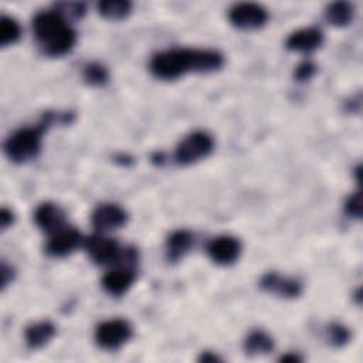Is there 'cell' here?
I'll list each match as a JSON object with an SVG mask.
<instances>
[{"label":"cell","instance_id":"6da1fadb","mask_svg":"<svg viewBox=\"0 0 363 363\" xmlns=\"http://www.w3.org/2000/svg\"><path fill=\"white\" fill-rule=\"evenodd\" d=\"M224 57L214 50L177 48L156 54L150 61L152 74L164 81H173L187 72H213L223 67Z\"/></svg>","mask_w":363,"mask_h":363},{"label":"cell","instance_id":"7a4b0ae2","mask_svg":"<svg viewBox=\"0 0 363 363\" xmlns=\"http://www.w3.org/2000/svg\"><path fill=\"white\" fill-rule=\"evenodd\" d=\"M33 30L43 51L51 57L65 55L77 41V33L55 10L38 13L33 20Z\"/></svg>","mask_w":363,"mask_h":363},{"label":"cell","instance_id":"3957f363","mask_svg":"<svg viewBox=\"0 0 363 363\" xmlns=\"http://www.w3.org/2000/svg\"><path fill=\"white\" fill-rule=\"evenodd\" d=\"M54 116L47 113L44 121L34 128H23L10 135L4 143V152L7 157L16 163H26L34 159L41 149L43 133L45 128L52 123Z\"/></svg>","mask_w":363,"mask_h":363},{"label":"cell","instance_id":"277c9868","mask_svg":"<svg viewBox=\"0 0 363 363\" xmlns=\"http://www.w3.org/2000/svg\"><path fill=\"white\" fill-rule=\"evenodd\" d=\"M214 147L213 138L201 130L187 135L176 147L174 159L179 164H193L207 157Z\"/></svg>","mask_w":363,"mask_h":363},{"label":"cell","instance_id":"5b68a950","mask_svg":"<svg viewBox=\"0 0 363 363\" xmlns=\"http://www.w3.org/2000/svg\"><path fill=\"white\" fill-rule=\"evenodd\" d=\"M84 247L89 258L98 265H108L121 261L125 250L119 247L118 241L104 235V233L88 237Z\"/></svg>","mask_w":363,"mask_h":363},{"label":"cell","instance_id":"8992f818","mask_svg":"<svg viewBox=\"0 0 363 363\" xmlns=\"http://www.w3.org/2000/svg\"><path fill=\"white\" fill-rule=\"evenodd\" d=\"M132 337V326L123 319H111L95 330V342L105 350H116Z\"/></svg>","mask_w":363,"mask_h":363},{"label":"cell","instance_id":"52a82bcc","mask_svg":"<svg viewBox=\"0 0 363 363\" xmlns=\"http://www.w3.org/2000/svg\"><path fill=\"white\" fill-rule=\"evenodd\" d=\"M230 23L241 30H257L261 28L267 20V10L255 3H240L231 7L228 13Z\"/></svg>","mask_w":363,"mask_h":363},{"label":"cell","instance_id":"ba28073f","mask_svg":"<svg viewBox=\"0 0 363 363\" xmlns=\"http://www.w3.org/2000/svg\"><path fill=\"white\" fill-rule=\"evenodd\" d=\"M82 242L79 231L74 227L64 225L62 228L50 234V238L45 245V251L51 257H65L74 252Z\"/></svg>","mask_w":363,"mask_h":363},{"label":"cell","instance_id":"9c48e42d","mask_svg":"<svg viewBox=\"0 0 363 363\" xmlns=\"http://www.w3.org/2000/svg\"><path fill=\"white\" fill-rule=\"evenodd\" d=\"M92 224L96 231L108 233L126 224V211L116 204H101L92 213Z\"/></svg>","mask_w":363,"mask_h":363},{"label":"cell","instance_id":"30bf717a","mask_svg":"<svg viewBox=\"0 0 363 363\" xmlns=\"http://www.w3.org/2000/svg\"><path fill=\"white\" fill-rule=\"evenodd\" d=\"M241 251V244L235 237L220 235L213 238L207 245L208 257L218 265L233 264Z\"/></svg>","mask_w":363,"mask_h":363},{"label":"cell","instance_id":"8fae6325","mask_svg":"<svg viewBox=\"0 0 363 363\" xmlns=\"http://www.w3.org/2000/svg\"><path fill=\"white\" fill-rule=\"evenodd\" d=\"M259 285L265 292L281 298H296L302 292V284L298 279L282 277L277 272L265 274L261 278Z\"/></svg>","mask_w":363,"mask_h":363},{"label":"cell","instance_id":"7c38bea8","mask_svg":"<svg viewBox=\"0 0 363 363\" xmlns=\"http://www.w3.org/2000/svg\"><path fill=\"white\" fill-rule=\"evenodd\" d=\"M322 41H323L322 31L315 27H308V28L296 30L292 34H289L285 45L289 51L312 52L322 44Z\"/></svg>","mask_w":363,"mask_h":363},{"label":"cell","instance_id":"4fadbf2b","mask_svg":"<svg viewBox=\"0 0 363 363\" xmlns=\"http://www.w3.org/2000/svg\"><path fill=\"white\" fill-rule=\"evenodd\" d=\"M135 271L129 265H122L119 268L108 271L102 278V286L111 295L119 296L125 294L135 282Z\"/></svg>","mask_w":363,"mask_h":363},{"label":"cell","instance_id":"5bb4252c","mask_svg":"<svg viewBox=\"0 0 363 363\" xmlns=\"http://www.w3.org/2000/svg\"><path fill=\"white\" fill-rule=\"evenodd\" d=\"M34 220L43 231L52 234L65 225V213L54 203H43L35 210Z\"/></svg>","mask_w":363,"mask_h":363},{"label":"cell","instance_id":"9a60e30c","mask_svg":"<svg viewBox=\"0 0 363 363\" xmlns=\"http://www.w3.org/2000/svg\"><path fill=\"white\" fill-rule=\"evenodd\" d=\"M55 335V326L50 320H40L27 326L24 332L26 343L31 349L44 347Z\"/></svg>","mask_w":363,"mask_h":363},{"label":"cell","instance_id":"2e32d148","mask_svg":"<svg viewBox=\"0 0 363 363\" xmlns=\"http://www.w3.org/2000/svg\"><path fill=\"white\" fill-rule=\"evenodd\" d=\"M191 245H193V235H191L190 231L177 230V231L172 233L167 238V242H166L167 258L172 262L179 261L180 258H183L189 252Z\"/></svg>","mask_w":363,"mask_h":363},{"label":"cell","instance_id":"e0dca14e","mask_svg":"<svg viewBox=\"0 0 363 363\" xmlns=\"http://www.w3.org/2000/svg\"><path fill=\"white\" fill-rule=\"evenodd\" d=\"M274 347L272 337L264 330H252L244 340V350L247 354H264Z\"/></svg>","mask_w":363,"mask_h":363},{"label":"cell","instance_id":"ac0fdd59","mask_svg":"<svg viewBox=\"0 0 363 363\" xmlns=\"http://www.w3.org/2000/svg\"><path fill=\"white\" fill-rule=\"evenodd\" d=\"M325 18L329 24L336 27L347 26L353 18V6L346 1H336L326 7Z\"/></svg>","mask_w":363,"mask_h":363},{"label":"cell","instance_id":"d6986e66","mask_svg":"<svg viewBox=\"0 0 363 363\" xmlns=\"http://www.w3.org/2000/svg\"><path fill=\"white\" fill-rule=\"evenodd\" d=\"M130 10H132V3L126 0H106L98 4L99 14L104 18L112 20V21L126 18L130 14Z\"/></svg>","mask_w":363,"mask_h":363},{"label":"cell","instance_id":"ffe728a7","mask_svg":"<svg viewBox=\"0 0 363 363\" xmlns=\"http://www.w3.org/2000/svg\"><path fill=\"white\" fill-rule=\"evenodd\" d=\"M21 35V28L20 24L9 17V16H3L0 20V44L3 47L14 44Z\"/></svg>","mask_w":363,"mask_h":363},{"label":"cell","instance_id":"44dd1931","mask_svg":"<svg viewBox=\"0 0 363 363\" xmlns=\"http://www.w3.org/2000/svg\"><path fill=\"white\" fill-rule=\"evenodd\" d=\"M108 69L98 62L88 64L84 69V78L89 85H102L108 81Z\"/></svg>","mask_w":363,"mask_h":363},{"label":"cell","instance_id":"7402d4cb","mask_svg":"<svg viewBox=\"0 0 363 363\" xmlns=\"http://www.w3.org/2000/svg\"><path fill=\"white\" fill-rule=\"evenodd\" d=\"M55 11L60 13L64 18L67 16L72 18H81L85 14L86 9L82 3H60L55 6Z\"/></svg>","mask_w":363,"mask_h":363},{"label":"cell","instance_id":"603a6c76","mask_svg":"<svg viewBox=\"0 0 363 363\" xmlns=\"http://www.w3.org/2000/svg\"><path fill=\"white\" fill-rule=\"evenodd\" d=\"M329 340L335 346H343L349 340V330L340 323H332L328 329Z\"/></svg>","mask_w":363,"mask_h":363},{"label":"cell","instance_id":"cb8c5ba5","mask_svg":"<svg viewBox=\"0 0 363 363\" xmlns=\"http://www.w3.org/2000/svg\"><path fill=\"white\" fill-rule=\"evenodd\" d=\"M345 211L354 218H360L362 216V196L359 191L352 194L345 203Z\"/></svg>","mask_w":363,"mask_h":363},{"label":"cell","instance_id":"d4e9b609","mask_svg":"<svg viewBox=\"0 0 363 363\" xmlns=\"http://www.w3.org/2000/svg\"><path fill=\"white\" fill-rule=\"evenodd\" d=\"M316 72V65L311 61H303L301 62L296 69H295V79L299 81V82H303V81H308L313 77V74Z\"/></svg>","mask_w":363,"mask_h":363},{"label":"cell","instance_id":"484cf974","mask_svg":"<svg viewBox=\"0 0 363 363\" xmlns=\"http://www.w3.org/2000/svg\"><path fill=\"white\" fill-rule=\"evenodd\" d=\"M14 223V216L11 213V210L3 207L1 208V214H0V224H1V228H9L11 224Z\"/></svg>","mask_w":363,"mask_h":363},{"label":"cell","instance_id":"4316f807","mask_svg":"<svg viewBox=\"0 0 363 363\" xmlns=\"http://www.w3.org/2000/svg\"><path fill=\"white\" fill-rule=\"evenodd\" d=\"M13 275H14L13 268L9 267V265H6V264L3 262V265H1V284H3V288H4L9 282H11Z\"/></svg>","mask_w":363,"mask_h":363},{"label":"cell","instance_id":"83f0119b","mask_svg":"<svg viewBox=\"0 0 363 363\" xmlns=\"http://www.w3.org/2000/svg\"><path fill=\"white\" fill-rule=\"evenodd\" d=\"M200 360H204V362H216V360H218V357H217L216 354H213L211 352H206V353L201 354Z\"/></svg>","mask_w":363,"mask_h":363},{"label":"cell","instance_id":"f1b7e54d","mask_svg":"<svg viewBox=\"0 0 363 363\" xmlns=\"http://www.w3.org/2000/svg\"><path fill=\"white\" fill-rule=\"evenodd\" d=\"M281 360L282 362H298V360H301V357L296 356V354H284L281 357Z\"/></svg>","mask_w":363,"mask_h":363}]
</instances>
